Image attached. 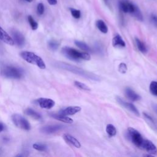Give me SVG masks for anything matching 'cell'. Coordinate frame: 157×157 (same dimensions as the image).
I'll return each mask as SVG.
<instances>
[{"mask_svg": "<svg viewBox=\"0 0 157 157\" xmlns=\"http://www.w3.org/2000/svg\"><path fill=\"white\" fill-rule=\"evenodd\" d=\"M59 67H61V68H63L64 69H66L68 71H70L75 74L79 75L80 76L84 77L88 79L93 80L94 81H99L101 79L98 75H97L93 73H91L90 72L85 71L84 69L78 67L77 66L71 65V64H69L65 63H59Z\"/></svg>", "mask_w": 157, "mask_h": 157, "instance_id": "obj_1", "label": "cell"}, {"mask_svg": "<svg viewBox=\"0 0 157 157\" xmlns=\"http://www.w3.org/2000/svg\"><path fill=\"white\" fill-rule=\"evenodd\" d=\"M61 53L66 58L73 61H78L80 59L90 60L91 58L88 53L81 52L69 47H63L61 49Z\"/></svg>", "mask_w": 157, "mask_h": 157, "instance_id": "obj_2", "label": "cell"}, {"mask_svg": "<svg viewBox=\"0 0 157 157\" xmlns=\"http://www.w3.org/2000/svg\"><path fill=\"white\" fill-rule=\"evenodd\" d=\"M20 55L27 63L36 65L41 69H44L46 67L42 58L32 52L23 51L20 53Z\"/></svg>", "mask_w": 157, "mask_h": 157, "instance_id": "obj_3", "label": "cell"}, {"mask_svg": "<svg viewBox=\"0 0 157 157\" xmlns=\"http://www.w3.org/2000/svg\"><path fill=\"white\" fill-rule=\"evenodd\" d=\"M1 74L6 78L18 79L23 76V72L20 68L13 66L5 65L1 69Z\"/></svg>", "mask_w": 157, "mask_h": 157, "instance_id": "obj_4", "label": "cell"}, {"mask_svg": "<svg viewBox=\"0 0 157 157\" xmlns=\"http://www.w3.org/2000/svg\"><path fill=\"white\" fill-rule=\"evenodd\" d=\"M11 119L13 124L17 128L26 131H29L31 129L30 123L22 115L18 113H14L12 115Z\"/></svg>", "mask_w": 157, "mask_h": 157, "instance_id": "obj_5", "label": "cell"}, {"mask_svg": "<svg viewBox=\"0 0 157 157\" xmlns=\"http://www.w3.org/2000/svg\"><path fill=\"white\" fill-rule=\"evenodd\" d=\"M128 133L131 142L137 147L141 148L144 139L140 133L132 127L128 128Z\"/></svg>", "mask_w": 157, "mask_h": 157, "instance_id": "obj_6", "label": "cell"}, {"mask_svg": "<svg viewBox=\"0 0 157 157\" xmlns=\"http://www.w3.org/2000/svg\"><path fill=\"white\" fill-rule=\"evenodd\" d=\"M34 102L40 107L45 109H50L55 104V102L53 100L46 98H38L34 101Z\"/></svg>", "mask_w": 157, "mask_h": 157, "instance_id": "obj_7", "label": "cell"}, {"mask_svg": "<svg viewBox=\"0 0 157 157\" xmlns=\"http://www.w3.org/2000/svg\"><path fill=\"white\" fill-rule=\"evenodd\" d=\"M119 6L121 10L124 13H132L136 9V6L129 2L128 0H121L119 2Z\"/></svg>", "mask_w": 157, "mask_h": 157, "instance_id": "obj_8", "label": "cell"}, {"mask_svg": "<svg viewBox=\"0 0 157 157\" xmlns=\"http://www.w3.org/2000/svg\"><path fill=\"white\" fill-rule=\"evenodd\" d=\"M116 99H117V102L120 104H121L123 107H124V108H126L128 110L131 111V112H132L136 115H137V116L140 115V113H139V110H137V109L136 107V106L133 104L126 102V101H123L121 98H119V97H117Z\"/></svg>", "mask_w": 157, "mask_h": 157, "instance_id": "obj_9", "label": "cell"}, {"mask_svg": "<svg viewBox=\"0 0 157 157\" xmlns=\"http://www.w3.org/2000/svg\"><path fill=\"white\" fill-rule=\"evenodd\" d=\"M12 38L18 47H23L25 45V37L20 31L15 29L12 31Z\"/></svg>", "mask_w": 157, "mask_h": 157, "instance_id": "obj_10", "label": "cell"}, {"mask_svg": "<svg viewBox=\"0 0 157 157\" xmlns=\"http://www.w3.org/2000/svg\"><path fill=\"white\" fill-rule=\"evenodd\" d=\"M141 148H142L145 151H147L149 154H151V155L157 154V148L156 146L154 145V144L151 141L149 140H147V139L144 140Z\"/></svg>", "mask_w": 157, "mask_h": 157, "instance_id": "obj_11", "label": "cell"}, {"mask_svg": "<svg viewBox=\"0 0 157 157\" xmlns=\"http://www.w3.org/2000/svg\"><path fill=\"white\" fill-rule=\"evenodd\" d=\"M64 127L63 125L61 124H50L47 125L42 127L40 129V131L44 134H53L59 130H61Z\"/></svg>", "mask_w": 157, "mask_h": 157, "instance_id": "obj_12", "label": "cell"}, {"mask_svg": "<svg viewBox=\"0 0 157 157\" xmlns=\"http://www.w3.org/2000/svg\"><path fill=\"white\" fill-rule=\"evenodd\" d=\"M81 110V107L79 106H69L60 110L59 113L61 115L68 116L72 115Z\"/></svg>", "mask_w": 157, "mask_h": 157, "instance_id": "obj_13", "label": "cell"}, {"mask_svg": "<svg viewBox=\"0 0 157 157\" xmlns=\"http://www.w3.org/2000/svg\"><path fill=\"white\" fill-rule=\"evenodd\" d=\"M0 40L10 45H14V41L11 36L0 26Z\"/></svg>", "mask_w": 157, "mask_h": 157, "instance_id": "obj_14", "label": "cell"}, {"mask_svg": "<svg viewBox=\"0 0 157 157\" xmlns=\"http://www.w3.org/2000/svg\"><path fill=\"white\" fill-rule=\"evenodd\" d=\"M63 139L65 140V141L71 145H73L74 147L76 148H80L81 147V144L80 142L74 137L72 136L69 134H63Z\"/></svg>", "mask_w": 157, "mask_h": 157, "instance_id": "obj_15", "label": "cell"}, {"mask_svg": "<svg viewBox=\"0 0 157 157\" xmlns=\"http://www.w3.org/2000/svg\"><path fill=\"white\" fill-rule=\"evenodd\" d=\"M125 94L127 98L132 101H139L141 98V97L137 93H136L130 88H126L125 89Z\"/></svg>", "mask_w": 157, "mask_h": 157, "instance_id": "obj_16", "label": "cell"}, {"mask_svg": "<svg viewBox=\"0 0 157 157\" xmlns=\"http://www.w3.org/2000/svg\"><path fill=\"white\" fill-rule=\"evenodd\" d=\"M51 117L54 119L66 123H72L74 121L71 118H69V117L66 115H61L59 113H53L51 115Z\"/></svg>", "mask_w": 157, "mask_h": 157, "instance_id": "obj_17", "label": "cell"}, {"mask_svg": "<svg viewBox=\"0 0 157 157\" xmlns=\"http://www.w3.org/2000/svg\"><path fill=\"white\" fill-rule=\"evenodd\" d=\"M112 45L114 47H124L126 46V43L122 39L121 36L119 34H117L114 36L112 39Z\"/></svg>", "mask_w": 157, "mask_h": 157, "instance_id": "obj_18", "label": "cell"}, {"mask_svg": "<svg viewBox=\"0 0 157 157\" xmlns=\"http://www.w3.org/2000/svg\"><path fill=\"white\" fill-rule=\"evenodd\" d=\"M25 113L28 116H29V117H32L33 118H34L35 120H40L42 118L41 115L38 112H37L36 111H35L34 110H33V109H32L31 108H27L25 110Z\"/></svg>", "mask_w": 157, "mask_h": 157, "instance_id": "obj_19", "label": "cell"}, {"mask_svg": "<svg viewBox=\"0 0 157 157\" xmlns=\"http://www.w3.org/2000/svg\"><path fill=\"white\" fill-rule=\"evenodd\" d=\"M96 25L98 29L102 33L106 34L108 32V28L103 20H98L96 23Z\"/></svg>", "mask_w": 157, "mask_h": 157, "instance_id": "obj_20", "label": "cell"}, {"mask_svg": "<svg viewBox=\"0 0 157 157\" xmlns=\"http://www.w3.org/2000/svg\"><path fill=\"white\" fill-rule=\"evenodd\" d=\"M135 41H136V46H137L138 50L142 53H144V54L146 53L147 52V48L145 44L142 41H141L140 39H139L137 38H136Z\"/></svg>", "mask_w": 157, "mask_h": 157, "instance_id": "obj_21", "label": "cell"}, {"mask_svg": "<svg viewBox=\"0 0 157 157\" xmlns=\"http://www.w3.org/2000/svg\"><path fill=\"white\" fill-rule=\"evenodd\" d=\"M74 43L76 45V46H77L79 48H80L85 52H90L91 51V48H90V47L84 42L79 41V40H75Z\"/></svg>", "mask_w": 157, "mask_h": 157, "instance_id": "obj_22", "label": "cell"}, {"mask_svg": "<svg viewBox=\"0 0 157 157\" xmlns=\"http://www.w3.org/2000/svg\"><path fill=\"white\" fill-rule=\"evenodd\" d=\"M106 132L110 137L114 136L117 134V129L112 124H108L106 126Z\"/></svg>", "mask_w": 157, "mask_h": 157, "instance_id": "obj_23", "label": "cell"}, {"mask_svg": "<svg viewBox=\"0 0 157 157\" xmlns=\"http://www.w3.org/2000/svg\"><path fill=\"white\" fill-rule=\"evenodd\" d=\"M149 89H150V93L153 95L157 96V82L152 81L150 83Z\"/></svg>", "mask_w": 157, "mask_h": 157, "instance_id": "obj_24", "label": "cell"}, {"mask_svg": "<svg viewBox=\"0 0 157 157\" xmlns=\"http://www.w3.org/2000/svg\"><path fill=\"white\" fill-rule=\"evenodd\" d=\"M59 45V44L58 41L55 40H50L48 42V48L52 50H56L58 49V47Z\"/></svg>", "mask_w": 157, "mask_h": 157, "instance_id": "obj_25", "label": "cell"}, {"mask_svg": "<svg viewBox=\"0 0 157 157\" xmlns=\"http://www.w3.org/2000/svg\"><path fill=\"white\" fill-rule=\"evenodd\" d=\"M28 20L31 26V29L33 30H36L38 28V23L34 20V19L33 18L31 15H29L28 17Z\"/></svg>", "mask_w": 157, "mask_h": 157, "instance_id": "obj_26", "label": "cell"}, {"mask_svg": "<svg viewBox=\"0 0 157 157\" xmlns=\"http://www.w3.org/2000/svg\"><path fill=\"white\" fill-rule=\"evenodd\" d=\"M74 85L75 86H77V88H78L79 89H81V90H86V91H90L91 89L90 88L87 86L86 85H85V83H82L80 82H78V81H75L74 82Z\"/></svg>", "mask_w": 157, "mask_h": 157, "instance_id": "obj_27", "label": "cell"}, {"mask_svg": "<svg viewBox=\"0 0 157 157\" xmlns=\"http://www.w3.org/2000/svg\"><path fill=\"white\" fill-rule=\"evenodd\" d=\"M33 147L35 150L40 151H45L47 149V145L42 144H34L33 145Z\"/></svg>", "mask_w": 157, "mask_h": 157, "instance_id": "obj_28", "label": "cell"}, {"mask_svg": "<svg viewBox=\"0 0 157 157\" xmlns=\"http://www.w3.org/2000/svg\"><path fill=\"white\" fill-rule=\"evenodd\" d=\"M134 17H136L138 20H140V21H142L143 20V17H142V15L140 12V10H139V9L136 6V9L134 11V12L132 13Z\"/></svg>", "mask_w": 157, "mask_h": 157, "instance_id": "obj_29", "label": "cell"}, {"mask_svg": "<svg viewBox=\"0 0 157 157\" xmlns=\"http://www.w3.org/2000/svg\"><path fill=\"white\" fill-rule=\"evenodd\" d=\"M70 11H71V13L74 18H75L76 19L80 18V17L81 16V12L79 10H77V9H75L74 8H71Z\"/></svg>", "mask_w": 157, "mask_h": 157, "instance_id": "obj_30", "label": "cell"}, {"mask_svg": "<svg viewBox=\"0 0 157 157\" xmlns=\"http://www.w3.org/2000/svg\"><path fill=\"white\" fill-rule=\"evenodd\" d=\"M128 70V67L126 63H121L118 66V71L121 74H125Z\"/></svg>", "mask_w": 157, "mask_h": 157, "instance_id": "obj_31", "label": "cell"}, {"mask_svg": "<svg viewBox=\"0 0 157 157\" xmlns=\"http://www.w3.org/2000/svg\"><path fill=\"white\" fill-rule=\"evenodd\" d=\"M37 12L39 15H42L44 12V6L42 3L40 2L37 6Z\"/></svg>", "mask_w": 157, "mask_h": 157, "instance_id": "obj_32", "label": "cell"}, {"mask_svg": "<svg viewBox=\"0 0 157 157\" xmlns=\"http://www.w3.org/2000/svg\"><path fill=\"white\" fill-rule=\"evenodd\" d=\"M49 4L50 5H55L57 3V0H47Z\"/></svg>", "mask_w": 157, "mask_h": 157, "instance_id": "obj_33", "label": "cell"}, {"mask_svg": "<svg viewBox=\"0 0 157 157\" xmlns=\"http://www.w3.org/2000/svg\"><path fill=\"white\" fill-rule=\"evenodd\" d=\"M151 18H152V20L154 22V23L157 26V16L153 15V16H152Z\"/></svg>", "mask_w": 157, "mask_h": 157, "instance_id": "obj_34", "label": "cell"}, {"mask_svg": "<svg viewBox=\"0 0 157 157\" xmlns=\"http://www.w3.org/2000/svg\"><path fill=\"white\" fill-rule=\"evenodd\" d=\"M4 129V124L0 121V132H2Z\"/></svg>", "mask_w": 157, "mask_h": 157, "instance_id": "obj_35", "label": "cell"}, {"mask_svg": "<svg viewBox=\"0 0 157 157\" xmlns=\"http://www.w3.org/2000/svg\"><path fill=\"white\" fill-rule=\"evenodd\" d=\"M152 107H153V109L154 110V111L157 114V104H152Z\"/></svg>", "mask_w": 157, "mask_h": 157, "instance_id": "obj_36", "label": "cell"}, {"mask_svg": "<svg viewBox=\"0 0 157 157\" xmlns=\"http://www.w3.org/2000/svg\"><path fill=\"white\" fill-rule=\"evenodd\" d=\"M25 1H27V2H31L33 1V0H25Z\"/></svg>", "mask_w": 157, "mask_h": 157, "instance_id": "obj_37", "label": "cell"}]
</instances>
